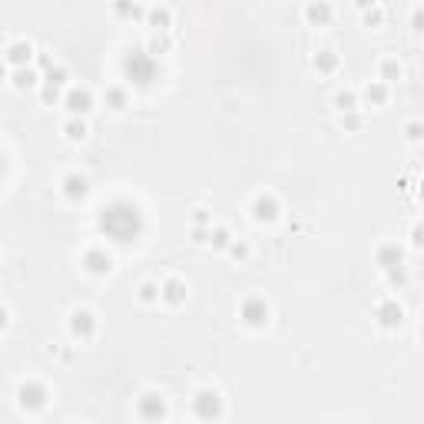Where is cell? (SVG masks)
Returning <instances> with one entry per match:
<instances>
[{
  "instance_id": "ffe728a7",
  "label": "cell",
  "mask_w": 424,
  "mask_h": 424,
  "mask_svg": "<svg viewBox=\"0 0 424 424\" xmlns=\"http://www.w3.org/2000/svg\"><path fill=\"white\" fill-rule=\"evenodd\" d=\"M361 99H365L368 107H384V103H388V83H381V80H371L368 87L361 90Z\"/></svg>"
},
{
  "instance_id": "cb8c5ba5",
  "label": "cell",
  "mask_w": 424,
  "mask_h": 424,
  "mask_svg": "<svg viewBox=\"0 0 424 424\" xmlns=\"http://www.w3.org/2000/svg\"><path fill=\"white\" fill-rule=\"evenodd\" d=\"M332 107L338 113H349V109H358V93L355 90H338L335 97H332Z\"/></svg>"
},
{
  "instance_id": "1f68e13d",
  "label": "cell",
  "mask_w": 424,
  "mask_h": 424,
  "mask_svg": "<svg viewBox=\"0 0 424 424\" xmlns=\"http://www.w3.org/2000/svg\"><path fill=\"white\" fill-rule=\"evenodd\" d=\"M226 252H229V255H232L236 262H246V259L252 255V249H249V242H246V239H232Z\"/></svg>"
},
{
  "instance_id": "ba28073f",
  "label": "cell",
  "mask_w": 424,
  "mask_h": 424,
  "mask_svg": "<svg viewBox=\"0 0 424 424\" xmlns=\"http://www.w3.org/2000/svg\"><path fill=\"white\" fill-rule=\"evenodd\" d=\"M60 103H63V109L70 116H87L90 109H93V93L87 87H66Z\"/></svg>"
},
{
  "instance_id": "f546056e",
  "label": "cell",
  "mask_w": 424,
  "mask_h": 424,
  "mask_svg": "<svg viewBox=\"0 0 424 424\" xmlns=\"http://www.w3.org/2000/svg\"><path fill=\"white\" fill-rule=\"evenodd\" d=\"M384 275H388V282H392L394 289H404V285L411 282V275H408V269H404V262L401 265H394V269H384Z\"/></svg>"
},
{
  "instance_id": "484cf974",
  "label": "cell",
  "mask_w": 424,
  "mask_h": 424,
  "mask_svg": "<svg viewBox=\"0 0 424 424\" xmlns=\"http://www.w3.org/2000/svg\"><path fill=\"white\" fill-rule=\"evenodd\" d=\"M103 99H107V107L113 109V113H123V109H126V90L123 87H107Z\"/></svg>"
},
{
  "instance_id": "7402d4cb",
  "label": "cell",
  "mask_w": 424,
  "mask_h": 424,
  "mask_svg": "<svg viewBox=\"0 0 424 424\" xmlns=\"http://www.w3.org/2000/svg\"><path fill=\"white\" fill-rule=\"evenodd\" d=\"M63 136L70 143H83L90 136V123L83 120V116H70V120H66V126H63Z\"/></svg>"
},
{
  "instance_id": "5b68a950",
  "label": "cell",
  "mask_w": 424,
  "mask_h": 424,
  "mask_svg": "<svg viewBox=\"0 0 424 424\" xmlns=\"http://www.w3.org/2000/svg\"><path fill=\"white\" fill-rule=\"evenodd\" d=\"M375 322H378V328H384V332H394V328L404 325V308L398 298H381L378 305H375Z\"/></svg>"
},
{
  "instance_id": "d590c367",
  "label": "cell",
  "mask_w": 424,
  "mask_h": 424,
  "mask_svg": "<svg viewBox=\"0 0 424 424\" xmlns=\"http://www.w3.org/2000/svg\"><path fill=\"white\" fill-rule=\"evenodd\" d=\"M37 66H40V70H50V66H54V56L47 54V50H37Z\"/></svg>"
},
{
  "instance_id": "d4e9b609",
  "label": "cell",
  "mask_w": 424,
  "mask_h": 424,
  "mask_svg": "<svg viewBox=\"0 0 424 424\" xmlns=\"http://www.w3.org/2000/svg\"><path fill=\"white\" fill-rule=\"evenodd\" d=\"M378 73H381V83H392V80H401V63H398V60H394V56H384V60H381L378 63Z\"/></svg>"
},
{
  "instance_id": "6da1fadb",
  "label": "cell",
  "mask_w": 424,
  "mask_h": 424,
  "mask_svg": "<svg viewBox=\"0 0 424 424\" xmlns=\"http://www.w3.org/2000/svg\"><path fill=\"white\" fill-rule=\"evenodd\" d=\"M97 226L107 239L130 246V242H136L143 236V212L133 202H109V206L99 209Z\"/></svg>"
},
{
  "instance_id": "83f0119b",
  "label": "cell",
  "mask_w": 424,
  "mask_h": 424,
  "mask_svg": "<svg viewBox=\"0 0 424 424\" xmlns=\"http://www.w3.org/2000/svg\"><path fill=\"white\" fill-rule=\"evenodd\" d=\"M166 33H169V30H166ZM166 33H152V40L146 44V50H150L152 56L166 54V50H173V47H176V40H173V37H166Z\"/></svg>"
},
{
  "instance_id": "8992f818",
  "label": "cell",
  "mask_w": 424,
  "mask_h": 424,
  "mask_svg": "<svg viewBox=\"0 0 424 424\" xmlns=\"http://www.w3.org/2000/svg\"><path fill=\"white\" fill-rule=\"evenodd\" d=\"M47 388L40 381H20L17 384V404H20V411H40L47 404Z\"/></svg>"
},
{
  "instance_id": "2e32d148",
  "label": "cell",
  "mask_w": 424,
  "mask_h": 424,
  "mask_svg": "<svg viewBox=\"0 0 424 424\" xmlns=\"http://www.w3.org/2000/svg\"><path fill=\"white\" fill-rule=\"evenodd\" d=\"M186 282L183 279H176V275H169L163 285H159V302H166L169 308H179V305H186Z\"/></svg>"
},
{
  "instance_id": "4dcf8cb0",
  "label": "cell",
  "mask_w": 424,
  "mask_h": 424,
  "mask_svg": "<svg viewBox=\"0 0 424 424\" xmlns=\"http://www.w3.org/2000/svg\"><path fill=\"white\" fill-rule=\"evenodd\" d=\"M341 116V130H349V133H358L361 126H365V120H361V113L358 109H349V113H338Z\"/></svg>"
},
{
  "instance_id": "9a60e30c",
  "label": "cell",
  "mask_w": 424,
  "mask_h": 424,
  "mask_svg": "<svg viewBox=\"0 0 424 424\" xmlns=\"http://www.w3.org/2000/svg\"><path fill=\"white\" fill-rule=\"evenodd\" d=\"M33 56H37V50H33V44L30 40H11V44H7V50H4V60H7V63L11 66H30V60Z\"/></svg>"
},
{
  "instance_id": "7c38bea8",
  "label": "cell",
  "mask_w": 424,
  "mask_h": 424,
  "mask_svg": "<svg viewBox=\"0 0 424 424\" xmlns=\"http://www.w3.org/2000/svg\"><path fill=\"white\" fill-rule=\"evenodd\" d=\"M60 193H63L70 202H83L90 196V179L83 173H66L63 183H60Z\"/></svg>"
},
{
  "instance_id": "b9f144b4",
  "label": "cell",
  "mask_w": 424,
  "mask_h": 424,
  "mask_svg": "<svg viewBox=\"0 0 424 424\" xmlns=\"http://www.w3.org/2000/svg\"><path fill=\"white\" fill-rule=\"evenodd\" d=\"M4 169H7V163H4V156H0V179H4Z\"/></svg>"
},
{
  "instance_id": "5bb4252c",
  "label": "cell",
  "mask_w": 424,
  "mask_h": 424,
  "mask_svg": "<svg viewBox=\"0 0 424 424\" xmlns=\"http://www.w3.org/2000/svg\"><path fill=\"white\" fill-rule=\"evenodd\" d=\"M302 17H305L308 27H328L332 17H335V11H332V4H328V0H308V4H305V11H302Z\"/></svg>"
},
{
  "instance_id": "7a4b0ae2",
  "label": "cell",
  "mask_w": 424,
  "mask_h": 424,
  "mask_svg": "<svg viewBox=\"0 0 424 424\" xmlns=\"http://www.w3.org/2000/svg\"><path fill=\"white\" fill-rule=\"evenodd\" d=\"M123 73H126V80H133L136 87H150L152 80L159 76V63H156V56H152L146 47H133L130 54L123 56Z\"/></svg>"
},
{
  "instance_id": "e575fe53",
  "label": "cell",
  "mask_w": 424,
  "mask_h": 424,
  "mask_svg": "<svg viewBox=\"0 0 424 424\" xmlns=\"http://www.w3.org/2000/svg\"><path fill=\"white\" fill-rule=\"evenodd\" d=\"M189 236H193V242H196V246H209V229L206 226H193V232H189Z\"/></svg>"
},
{
  "instance_id": "d6986e66",
  "label": "cell",
  "mask_w": 424,
  "mask_h": 424,
  "mask_svg": "<svg viewBox=\"0 0 424 424\" xmlns=\"http://www.w3.org/2000/svg\"><path fill=\"white\" fill-rule=\"evenodd\" d=\"M375 262H378L381 269H394V265H401V262H404L401 246H398V242H384V246H378Z\"/></svg>"
},
{
  "instance_id": "8d00e7d4",
  "label": "cell",
  "mask_w": 424,
  "mask_h": 424,
  "mask_svg": "<svg viewBox=\"0 0 424 424\" xmlns=\"http://www.w3.org/2000/svg\"><path fill=\"white\" fill-rule=\"evenodd\" d=\"M421 133H424V126H421V123H418V120H414V123H408V140H411V143H418V140H421Z\"/></svg>"
},
{
  "instance_id": "603a6c76",
  "label": "cell",
  "mask_w": 424,
  "mask_h": 424,
  "mask_svg": "<svg viewBox=\"0 0 424 424\" xmlns=\"http://www.w3.org/2000/svg\"><path fill=\"white\" fill-rule=\"evenodd\" d=\"M11 83L17 90H33L40 80H37V70H33V66H17V70H13V76H11Z\"/></svg>"
},
{
  "instance_id": "ac0fdd59",
  "label": "cell",
  "mask_w": 424,
  "mask_h": 424,
  "mask_svg": "<svg viewBox=\"0 0 424 424\" xmlns=\"http://www.w3.org/2000/svg\"><path fill=\"white\" fill-rule=\"evenodd\" d=\"M143 20H146V27H150L152 33H166V30H173L176 17H173V11H169V7H150Z\"/></svg>"
},
{
  "instance_id": "30bf717a",
  "label": "cell",
  "mask_w": 424,
  "mask_h": 424,
  "mask_svg": "<svg viewBox=\"0 0 424 424\" xmlns=\"http://www.w3.org/2000/svg\"><path fill=\"white\" fill-rule=\"evenodd\" d=\"M66 325H70V335H73L76 341H90V338L97 335V315H93L90 308H73Z\"/></svg>"
},
{
  "instance_id": "277c9868",
  "label": "cell",
  "mask_w": 424,
  "mask_h": 424,
  "mask_svg": "<svg viewBox=\"0 0 424 424\" xmlns=\"http://www.w3.org/2000/svg\"><path fill=\"white\" fill-rule=\"evenodd\" d=\"M239 318H242V325H249V328H265L269 325V318H272V308H269L265 298L249 295V298L239 305Z\"/></svg>"
},
{
  "instance_id": "f35d334b",
  "label": "cell",
  "mask_w": 424,
  "mask_h": 424,
  "mask_svg": "<svg viewBox=\"0 0 424 424\" xmlns=\"http://www.w3.org/2000/svg\"><path fill=\"white\" fill-rule=\"evenodd\" d=\"M375 4H378V0H355V7H358L361 13H365V11H371V7H375Z\"/></svg>"
},
{
  "instance_id": "44dd1931",
  "label": "cell",
  "mask_w": 424,
  "mask_h": 424,
  "mask_svg": "<svg viewBox=\"0 0 424 424\" xmlns=\"http://www.w3.org/2000/svg\"><path fill=\"white\" fill-rule=\"evenodd\" d=\"M109 7H113V13H116L120 20H143V17H146V11H143L136 0H113Z\"/></svg>"
},
{
  "instance_id": "8fae6325",
  "label": "cell",
  "mask_w": 424,
  "mask_h": 424,
  "mask_svg": "<svg viewBox=\"0 0 424 424\" xmlns=\"http://www.w3.org/2000/svg\"><path fill=\"white\" fill-rule=\"evenodd\" d=\"M83 269H87L90 275H109L113 272V255H109L107 249H99V246H90V249L83 252Z\"/></svg>"
},
{
  "instance_id": "74e56055",
  "label": "cell",
  "mask_w": 424,
  "mask_h": 424,
  "mask_svg": "<svg viewBox=\"0 0 424 424\" xmlns=\"http://www.w3.org/2000/svg\"><path fill=\"white\" fill-rule=\"evenodd\" d=\"M11 325V312H7V308H4V305H0V332H4V328Z\"/></svg>"
},
{
  "instance_id": "4fadbf2b",
  "label": "cell",
  "mask_w": 424,
  "mask_h": 424,
  "mask_svg": "<svg viewBox=\"0 0 424 424\" xmlns=\"http://www.w3.org/2000/svg\"><path fill=\"white\" fill-rule=\"evenodd\" d=\"M136 414H140L143 421H163L166 418V401L159 398V394H140V401H136Z\"/></svg>"
},
{
  "instance_id": "f1b7e54d",
  "label": "cell",
  "mask_w": 424,
  "mask_h": 424,
  "mask_svg": "<svg viewBox=\"0 0 424 424\" xmlns=\"http://www.w3.org/2000/svg\"><path fill=\"white\" fill-rule=\"evenodd\" d=\"M136 298H140L143 305H156V302H159V285L150 282V279H146V282H140V289H136Z\"/></svg>"
},
{
  "instance_id": "4316f807",
  "label": "cell",
  "mask_w": 424,
  "mask_h": 424,
  "mask_svg": "<svg viewBox=\"0 0 424 424\" xmlns=\"http://www.w3.org/2000/svg\"><path fill=\"white\" fill-rule=\"evenodd\" d=\"M229 242H232V232L226 226H209V246L212 249H229Z\"/></svg>"
},
{
  "instance_id": "836d02e7",
  "label": "cell",
  "mask_w": 424,
  "mask_h": 424,
  "mask_svg": "<svg viewBox=\"0 0 424 424\" xmlns=\"http://www.w3.org/2000/svg\"><path fill=\"white\" fill-rule=\"evenodd\" d=\"M193 226H212V216H209V209H202V206H196L193 209Z\"/></svg>"
},
{
  "instance_id": "3957f363",
  "label": "cell",
  "mask_w": 424,
  "mask_h": 424,
  "mask_svg": "<svg viewBox=\"0 0 424 424\" xmlns=\"http://www.w3.org/2000/svg\"><path fill=\"white\" fill-rule=\"evenodd\" d=\"M193 414H196L199 421H216L222 418V394L216 388H199L193 394Z\"/></svg>"
},
{
  "instance_id": "ab89813d",
  "label": "cell",
  "mask_w": 424,
  "mask_h": 424,
  "mask_svg": "<svg viewBox=\"0 0 424 424\" xmlns=\"http://www.w3.org/2000/svg\"><path fill=\"white\" fill-rule=\"evenodd\" d=\"M411 246H414V249L421 246V226H414V229H411Z\"/></svg>"
},
{
  "instance_id": "e0dca14e",
  "label": "cell",
  "mask_w": 424,
  "mask_h": 424,
  "mask_svg": "<svg viewBox=\"0 0 424 424\" xmlns=\"http://www.w3.org/2000/svg\"><path fill=\"white\" fill-rule=\"evenodd\" d=\"M338 66H341V60H338V54L332 50V47H322V50H315V54H312V70H315L318 76L338 73Z\"/></svg>"
},
{
  "instance_id": "52a82bcc",
  "label": "cell",
  "mask_w": 424,
  "mask_h": 424,
  "mask_svg": "<svg viewBox=\"0 0 424 424\" xmlns=\"http://www.w3.org/2000/svg\"><path fill=\"white\" fill-rule=\"evenodd\" d=\"M66 80H70V70H66V66H60V63H54L50 70H47V76H44L40 99H44V103H56V99H60V93L66 90Z\"/></svg>"
},
{
  "instance_id": "60d3db41",
  "label": "cell",
  "mask_w": 424,
  "mask_h": 424,
  "mask_svg": "<svg viewBox=\"0 0 424 424\" xmlns=\"http://www.w3.org/2000/svg\"><path fill=\"white\" fill-rule=\"evenodd\" d=\"M7 80V63H0V83Z\"/></svg>"
},
{
  "instance_id": "9c48e42d",
  "label": "cell",
  "mask_w": 424,
  "mask_h": 424,
  "mask_svg": "<svg viewBox=\"0 0 424 424\" xmlns=\"http://www.w3.org/2000/svg\"><path fill=\"white\" fill-rule=\"evenodd\" d=\"M249 212L259 226H272L275 219H279V212H282V206H279V199H275L272 193H259V196L252 199Z\"/></svg>"
},
{
  "instance_id": "d6a6232c",
  "label": "cell",
  "mask_w": 424,
  "mask_h": 424,
  "mask_svg": "<svg viewBox=\"0 0 424 424\" xmlns=\"http://www.w3.org/2000/svg\"><path fill=\"white\" fill-rule=\"evenodd\" d=\"M365 23H368V27H381V23H384V11H381L378 4H375L371 11H365Z\"/></svg>"
}]
</instances>
